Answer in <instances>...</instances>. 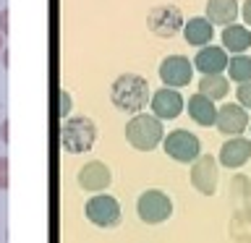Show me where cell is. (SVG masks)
<instances>
[{
    "instance_id": "cell-10",
    "label": "cell",
    "mask_w": 251,
    "mask_h": 243,
    "mask_svg": "<svg viewBox=\"0 0 251 243\" xmlns=\"http://www.w3.org/2000/svg\"><path fill=\"white\" fill-rule=\"evenodd\" d=\"M149 107H152V115L160 118V121H176V118L183 113L186 99L180 97L178 89H173V86H162V89L152 92V97H149Z\"/></svg>"
},
{
    "instance_id": "cell-16",
    "label": "cell",
    "mask_w": 251,
    "mask_h": 243,
    "mask_svg": "<svg viewBox=\"0 0 251 243\" xmlns=\"http://www.w3.org/2000/svg\"><path fill=\"white\" fill-rule=\"evenodd\" d=\"M186 107H188V118L196 123V125H215V118H217V105L212 102L209 97H204V94H191L186 102Z\"/></svg>"
},
{
    "instance_id": "cell-12",
    "label": "cell",
    "mask_w": 251,
    "mask_h": 243,
    "mask_svg": "<svg viewBox=\"0 0 251 243\" xmlns=\"http://www.w3.org/2000/svg\"><path fill=\"white\" fill-rule=\"evenodd\" d=\"M110 180H113V175H110V168H107L105 162H100V160L86 162L84 168L76 172V183H78V188H84V191H92V194L105 191V188L110 186Z\"/></svg>"
},
{
    "instance_id": "cell-20",
    "label": "cell",
    "mask_w": 251,
    "mask_h": 243,
    "mask_svg": "<svg viewBox=\"0 0 251 243\" xmlns=\"http://www.w3.org/2000/svg\"><path fill=\"white\" fill-rule=\"evenodd\" d=\"M227 78L235 84H241V81H249L251 78V58L246 52H238V55H233V58H227Z\"/></svg>"
},
{
    "instance_id": "cell-24",
    "label": "cell",
    "mask_w": 251,
    "mask_h": 243,
    "mask_svg": "<svg viewBox=\"0 0 251 243\" xmlns=\"http://www.w3.org/2000/svg\"><path fill=\"white\" fill-rule=\"evenodd\" d=\"M0 34H8V8H3V11H0Z\"/></svg>"
},
{
    "instance_id": "cell-21",
    "label": "cell",
    "mask_w": 251,
    "mask_h": 243,
    "mask_svg": "<svg viewBox=\"0 0 251 243\" xmlns=\"http://www.w3.org/2000/svg\"><path fill=\"white\" fill-rule=\"evenodd\" d=\"M235 99H238L241 107L251 110V78H249V81H241V84H238V89H235Z\"/></svg>"
},
{
    "instance_id": "cell-9",
    "label": "cell",
    "mask_w": 251,
    "mask_h": 243,
    "mask_svg": "<svg viewBox=\"0 0 251 243\" xmlns=\"http://www.w3.org/2000/svg\"><path fill=\"white\" fill-rule=\"evenodd\" d=\"M217 178H220V170H217V160L212 154H199L191 162V186L201 196H212L217 191Z\"/></svg>"
},
{
    "instance_id": "cell-4",
    "label": "cell",
    "mask_w": 251,
    "mask_h": 243,
    "mask_svg": "<svg viewBox=\"0 0 251 243\" xmlns=\"http://www.w3.org/2000/svg\"><path fill=\"white\" fill-rule=\"evenodd\" d=\"M136 215H139L141 222H147V225H160V222H165V219L173 217V199L165 191L149 188V191L139 194Z\"/></svg>"
},
{
    "instance_id": "cell-22",
    "label": "cell",
    "mask_w": 251,
    "mask_h": 243,
    "mask_svg": "<svg viewBox=\"0 0 251 243\" xmlns=\"http://www.w3.org/2000/svg\"><path fill=\"white\" fill-rule=\"evenodd\" d=\"M8 157H0V191H8Z\"/></svg>"
},
{
    "instance_id": "cell-17",
    "label": "cell",
    "mask_w": 251,
    "mask_h": 243,
    "mask_svg": "<svg viewBox=\"0 0 251 243\" xmlns=\"http://www.w3.org/2000/svg\"><path fill=\"white\" fill-rule=\"evenodd\" d=\"M223 47L225 52L230 55H238V52H246L251 47V31L246 24H227V26H223Z\"/></svg>"
},
{
    "instance_id": "cell-7",
    "label": "cell",
    "mask_w": 251,
    "mask_h": 243,
    "mask_svg": "<svg viewBox=\"0 0 251 243\" xmlns=\"http://www.w3.org/2000/svg\"><path fill=\"white\" fill-rule=\"evenodd\" d=\"M147 26L152 29L157 37L170 39L183 29V13H180L178 5H157L147 16Z\"/></svg>"
},
{
    "instance_id": "cell-11",
    "label": "cell",
    "mask_w": 251,
    "mask_h": 243,
    "mask_svg": "<svg viewBox=\"0 0 251 243\" xmlns=\"http://www.w3.org/2000/svg\"><path fill=\"white\" fill-rule=\"evenodd\" d=\"M249 121H251V118H249L246 107L227 102V105L217 107L215 125H217V131L223 133V136H243V131L249 128Z\"/></svg>"
},
{
    "instance_id": "cell-14",
    "label": "cell",
    "mask_w": 251,
    "mask_h": 243,
    "mask_svg": "<svg viewBox=\"0 0 251 243\" xmlns=\"http://www.w3.org/2000/svg\"><path fill=\"white\" fill-rule=\"evenodd\" d=\"M191 63L199 73H223L227 68V52H225V47L204 45V47H199V52L194 55Z\"/></svg>"
},
{
    "instance_id": "cell-3",
    "label": "cell",
    "mask_w": 251,
    "mask_h": 243,
    "mask_svg": "<svg viewBox=\"0 0 251 243\" xmlns=\"http://www.w3.org/2000/svg\"><path fill=\"white\" fill-rule=\"evenodd\" d=\"M97 141V125H94L92 118H84V115H76V118H68L66 123L60 125V146L63 152L68 154H84L89 152Z\"/></svg>"
},
{
    "instance_id": "cell-8",
    "label": "cell",
    "mask_w": 251,
    "mask_h": 243,
    "mask_svg": "<svg viewBox=\"0 0 251 243\" xmlns=\"http://www.w3.org/2000/svg\"><path fill=\"white\" fill-rule=\"evenodd\" d=\"M160 81L165 86H173V89H180V86H188L194 78V63L186 58V55H168L160 63Z\"/></svg>"
},
{
    "instance_id": "cell-2",
    "label": "cell",
    "mask_w": 251,
    "mask_h": 243,
    "mask_svg": "<svg viewBox=\"0 0 251 243\" xmlns=\"http://www.w3.org/2000/svg\"><path fill=\"white\" fill-rule=\"evenodd\" d=\"M162 136H165L162 121L154 118L152 113H136L126 123V141L139 152H152L154 146L162 144Z\"/></svg>"
},
{
    "instance_id": "cell-5",
    "label": "cell",
    "mask_w": 251,
    "mask_h": 243,
    "mask_svg": "<svg viewBox=\"0 0 251 243\" xmlns=\"http://www.w3.org/2000/svg\"><path fill=\"white\" fill-rule=\"evenodd\" d=\"M162 149H165V154H168L170 160L191 165L196 157L201 154V141L191 131L176 128V131H170L168 136H162Z\"/></svg>"
},
{
    "instance_id": "cell-19",
    "label": "cell",
    "mask_w": 251,
    "mask_h": 243,
    "mask_svg": "<svg viewBox=\"0 0 251 243\" xmlns=\"http://www.w3.org/2000/svg\"><path fill=\"white\" fill-rule=\"evenodd\" d=\"M196 86H199V94L209 97L212 102H217V99L227 97V92H230V78H225L223 73H201Z\"/></svg>"
},
{
    "instance_id": "cell-1",
    "label": "cell",
    "mask_w": 251,
    "mask_h": 243,
    "mask_svg": "<svg viewBox=\"0 0 251 243\" xmlns=\"http://www.w3.org/2000/svg\"><path fill=\"white\" fill-rule=\"evenodd\" d=\"M149 97H152L149 81L139 73H121L110 86V99L121 113H141L149 105Z\"/></svg>"
},
{
    "instance_id": "cell-23",
    "label": "cell",
    "mask_w": 251,
    "mask_h": 243,
    "mask_svg": "<svg viewBox=\"0 0 251 243\" xmlns=\"http://www.w3.org/2000/svg\"><path fill=\"white\" fill-rule=\"evenodd\" d=\"M68 110H71V94L60 92V115H68Z\"/></svg>"
},
{
    "instance_id": "cell-25",
    "label": "cell",
    "mask_w": 251,
    "mask_h": 243,
    "mask_svg": "<svg viewBox=\"0 0 251 243\" xmlns=\"http://www.w3.org/2000/svg\"><path fill=\"white\" fill-rule=\"evenodd\" d=\"M241 16H243V21H246V26H251V0H246V3H243Z\"/></svg>"
},
{
    "instance_id": "cell-6",
    "label": "cell",
    "mask_w": 251,
    "mask_h": 243,
    "mask_svg": "<svg viewBox=\"0 0 251 243\" xmlns=\"http://www.w3.org/2000/svg\"><path fill=\"white\" fill-rule=\"evenodd\" d=\"M84 215L86 219H89L92 225L102 227V230H110V227H115L118 222H121V204H118L115 196L110 194H94L89 201L84 204Z\"/></svg>"
},
{
    "instance_id": "cell-26",
    "label": "cell",
    "mask_w": 251,
    "mask_h": 243,
    "mask_svg": "<svg viewBox=\"0 0 251 243\" xmlns=\"http://www.w3.org/2000/svg\"><path fill=\"white\" fill-rule=\"evenodd\" d=\"M0 50H3V34H0Z\"/></svg>"
},
{
    "instance_id": "cell-18",
    "label": "cell",
    "mask_w": 251,
    "mask_h": 243,
    "mask_svg": "<svg viewBox=\"0 0 251 243\" xmlns=\"http://www.w3.org/2000/svg\"><path fill=\"white\" fill-rule=\"evenodd\" d=\"M238 0H207V19L212 26H227L238 19Z\"/></svg>"
},
{
    "instance_id": "cell-27",
    "label": "cell",
    "mask_w": 251,
    "mask_h": 243,
    "mask_svg": "<svg viewBox=\"0 0 251 243\" xmlns=\"http://www.w3.org/2000/svg\"><path fill=\"white\" fill-rule=\"evenodd\" d=\"M249 128H251V121H249Z\"/></svg>"
},
{
    "instance_id": "cell-13",
    "label": "cell",
    "mask_w": 251,
    "mask_h": 243,
    "mask_svg": "<svg viewBox=\"0 0 251 243\" xmlns=\"http://www.w3.org/2000/svg\"><path fill=\"white\" fill-rule=\"evenodd\" d=\"M220 165L227 170H238L251 160V139L243 136H227V141L220 146Z\"/></svg>"
},
{
    "instance_id": "cell-15",
    "label": "cell",
    "mask_w": 251,
    "mask_h": 243,
    "mask_svg": "<svg viewBox=\"0 0 251 243\" xmlns=\"http://www.w3.org/2000/svg\"><path fill=\"white\" fill-rule=\"evenodd\" d=\"M183 39L191 47H204L212 42V37H215V26L209 24L207 16H194V19L183 21Z\"/></svg>"
}]
</instances>
